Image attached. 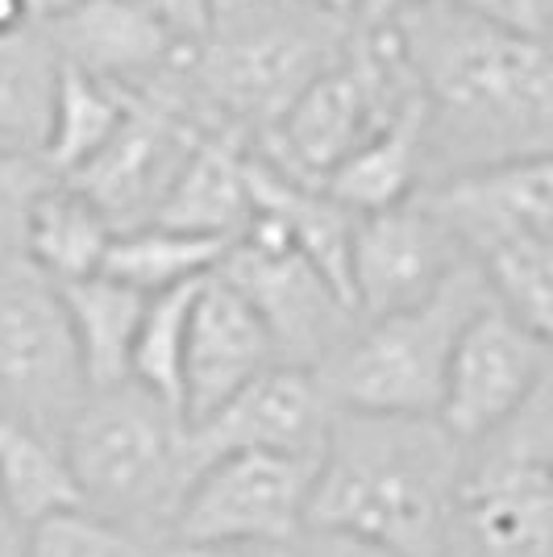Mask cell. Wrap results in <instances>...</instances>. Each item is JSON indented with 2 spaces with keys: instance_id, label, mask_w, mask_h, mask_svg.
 Returning a JSON list of instances; mask_svg holds the SVG:
<instances>
[{
  "instance_id": "6da1fadb",
  "label": "cell",
  "mask_w": 553,
  "mask_h": 557,
  "mask_svg": "<svg viewBox=\"0 0 553 557\" xmlns=\"http://www.w3.org/2000/svg\"><path fill=\"white\" fill-rule=\"evenodd\" d=\"M425 121L429 184L483 166L550 159L553 59L545 42L470 22L425 0L392 25Z\"/></svg>"
},
{
  "instance_id": "7a4b0ae2",
  "label": "cell",
  "mask_w": 553,
  "mask_h": 557,
  "mask_svg": "<svg viewBox=\"0 0 553 557\" xmlns=\"http://www.w3.org/2000/svg\"><path fill=\"white\" fill-rule=\"evenodd\" d=\"M462 445L433 417L333 412L308 529L374 541L400 557H445Z\"/></svg>"
},
{
  "instance_id": "3957f363",
  "label": "cell",
  "mask_w": 553,
  "mask_h": 557,
  "mask_svg": "<svg viewBox=\"0 0 553 557\" xmlns=\"http://www.w3.org/2000/svg\"><path fill=\"white\" fill-rule=\"evenodd\" d=\"M354 34L346 13L300 0H212L187 63V104L205 134L258 141Z\"/></svg>"
},
{
  "instance_id": "277c9868",
  "label": "cell",
  "mask_w": 553,
  "mask_h": 557,
  "mask_svg": "<svg viewBox=\"0 0 553 557\" xmlns=\"http://www.w3.org/2000/svg\"><path fill=\"white\" fill-rule=\"evenodd\" d=\"M79 508L146 541H167L184 495V417L138 383L88 392L63 429Z\"/></svg>"
},
{
  "instance_id": "5b68a950",
  "label": "cell",
  "mask_w": 553,
  "mask_h": 557,
  "mask_svg": "<svg viewBox=\"0 0 553 557\" xmlns=\"http://www.w3.org/2000/svg\"><path fill=\"white\" fill-rule=\"evenodd\" d=\"M487 300L483 278L466 262L425 304L354 321L342 346L317 367L333 412L438 417L454 342Z\"/></svg>"
},
{
  "instance_id": "8992f818",
  "label": "cell",
  "mask_w": 553,
  "mask_h": 557,
  "mask_svg": "<svg viewBox=\"0 0 553 557\" xmlns=\"http://www.w3.org/2000/svg\"><path fill=\"white\" fill-rule=\"evenodd\" d=\"M550 387L487 437L462 445L445 557H553Z\"/></svg>"
},
{
  "instance_id": "52a82bcc",
  "label": "cell",
  "mask_w": 553,
  "mask_h": 557,
  "mask_svg": "<svg viewBox=\"0 0 553 557\" xmlns=\"http://www.w3.org/2000/svg\"><path fill=\"white\" fill-rule=\"evenodd\" d=\"M413 96V79L392 29L354 25L342 54L287 104L275 129L250 146L279 171L304 184H321L333 166L346 163Z\"/></svg>"
},
{
  "instance_id": "ba28073f",
  "label": "cell",
  "mask_w": 553,
  "mask_h": 557,
  "mask_svg": "<svg viewBox=\"0 0 553 557\" xmlns=\"http://www.w3.org/2000/svg\"><path fill=\"white\" fill-rule=\"evenodd\" d=\"M217 278L250 304L283 367L317 371L358 321L346 296L262 212H250L246 230L230 242Z\"/></svg>"
},
{
  "instance_id": "9c48e42d",
  "label": "cell",
  "mask_w": 553,
  "mask_h": 557,
  "mask_svg": "<svg viewBox=\"0 0 553 557\" xmlns=\"http://www.w3.org/2000/svg\"><path fill=\"white\" fill-rule=\"evenodd\" d=\"M88 383L59 287L29 262H0V417L63 437Z\"/></svg>"
},
{
  "instance_id": "30bf717a",
  "label": "cell",
  "mask_w": 553,
  "mask_h": 557,
  "mask_svg": "<svg viewBox=\"0 0 553 557\" xmlns=\"http://www.w3.org/2000/svg\"><path fill=\"white\" fill-rule=\"evenodd\" d=\"M317 462L283 454H225L187 474L167 536L221 545H292L308 529Z\"/></svg>"
},
{
  "instance_id": "8fae6325",
  "label": "cell",
  "mask_w": 553,
  "mask_h": 557,
  "mask_svg": "<svg viewBox=\"0 0 553 557\" xmlns=\"http://www.w3.org/2000/svg\"><path fill=\"white\" fill-rule=\"evenodd\" d=\"M38 29L59 67L84 71L130 100H155L187 116L192 42L162 25L150 0H79Z\"/></svg>"
},
{
  "instance_id": "7c38bea8",
  "label": "cell",
  "mask_w": 553,
  "mask_h": 557,
  "mask_svg": "<svg viewBox=\"0 0 553 557\" xmlns=\"http://www.w3.org/2000/svg\"><path fill=\"white\" fill-rule=\"evenodd\" d=\"M550 387V337L487 300L454 342L441 383L438 424L458 445L487 437Z\"/></svg>"
},
{
  "instance_id": "4fadbf2b",
  "label": "cell",
  "mask_w": 553,
  "mask_h": 557,
  "mask_svg": "<svg viewBox=\"0 0 553 557\" xmlns=\"http://www.w3.org/2000/svg\"><path fill=\"white\" fill-rule=\"evenodd\" d=\"M205 138V129H196L175 109L155 100H130L113 138L75 175H67V184L79 187L116 233L142 230L159 216L167 191L184 175L187 159Z\"/></svg>"
},
{
  "instance_id": "5bb4252c",
  "label": "cell",
  "mask_w": 553,
  "mask_h": 557,
  "mask_svg": "<svg viewBox=\"0 0 553 557\" xmlns=\"http://www.w3.org/2000/svg\"><path fill=\"white\" fill-rule=\"evenodd\" d=\"M333 404L324 399L317 371L271 367L217 412L184 424L187 474L225 454H283V458H321Z\"/></svg>"
},
{
  "instance_id": "9a60e30c",
  "label": "cell",
  "mask_w": 553,
  "mask_h": 557,
  "mask_svg": "<svg viewBox=\"0 0 553 557\" xmlns=\"http://www.w3.org/2000/svg\"><path fill=\"white\" fill-rule=\"evenodd\" d=\"M458 267H466V255L420 196L367 212L354 221L349 237V308L367 321L425 304Z\"/></svg>"
},
{
  "instance_id": "2e32d148",
  "label": "cell",
  "mask_w": 553,
  "mask_h": 557,
  "mask_svg": "<svg viewBox=\"0 0 553 557\" xmlns=\"http://www.w3.org/2000/svg\"><path fill=\"white\" fill-rule=\"evenodd\" d=\"M420 205L450 230L466 262H475L520 237H553V163L525 159L466 171L425 187Z\"/></svg>"
},
{
  "instance_id": "e0dca14e",
  "label": "cell",
  "mask_w": 553,
  "mask_h": 557,
  "mask_svg": "<svg viewBox=\"0 0 553 557\" xmlns=\"http://www.w3.org/2000/svg\"><path fill=\"white\" fill-rule=\"evenodd\" d=\"M271 367H279L271 333L230 283L208 275L196 287V300L187 312L184 374H180L184 424H196L208 412H217L225 399H233Z\"/></svg>"
},
{
  "instance_id": "ac0fdd59",
  "label": "cell",
  "mask_w": 553,
  "mask_h": 557,
  "mask_svg": "<svg viewBox=\"0 0 553 557\" xmlns=\"http://www.w3.org/2000/svg\"><path fill=\"white\" fill-rule=\"evenodd\" d=\"M425 184H429L425 121H420V104L413 96L379 134H370L346 163L333 166L317 187L346 212L367 216V212L408 205L425 191Z\"/></svg>"
},
{
  "instance_id": "d6986e66",
  "label": "cell",
  "mask_w": 553,
  "mask_h": 557,
  "mask_svg": "<svg viewBox=\"0 0 553 557\" xmlns=\"http://www.w3.org/2000/svg\"><path fill=\"white\" fill-rule=\"evenodd\" d=\"M246 138L208 134L187 159L184 175L167 191L150 225L208 242H233L250 221V184H246Z\"/></svg>"
},
{
  "instance_id": "ffe728a7",
  "label": "cell",
  "mask_w": 553,
  "mask_h": 557,
  "mask_svg": "<svg viewBox=\"0 0 553 557\" xmlns=\"http://www.w3.org/2000/svg\"><path fill=\"white\" fill-rule=\"evenodd\" d=\"M113 237L116 230L79 187L54 180L29 212L22 262H29L38 275H47L54 287L79 283L105 271Z\"/></svg>"
},
{
  "instance_id": "44dd1931",
  "label": "cell",
  "mask_w": 553,
  "mask_h": 557,
  "mask_svg": "<svg viewBox=\"0 0 553 557\" xmlns=\"http://www.w3.org/2000/svg\"><path fill=\"white\" fill-rule=\"evenodd\" d=\"M59 296L67 308V325L88 392L130 383V354H134L146 296L109 275L63 283Z\"/></svg>"
},
{
  "instance_id": "7402d4cb",
  "label": "cell",
  "mask_w": 553,
  "mask_h": 557,
  "mask_svg": "<svg viewBox=\"0 0 553 557\" xmlns=\"http://www.w3.org/2000/svg\"><path fill=\"white\" fill-rule=\"evenodd\" d=\"M130 109V96L100 84L75 67L54 71V92H50L47 138H42V163L67 180L93 159L105 141L113 138L121 116Z\"/></svg>"
},
{
  "instance_id": "603a6c76",
  "label": "cell",
  "mask_w": 553,
  "mask_h": 557,
  "mask_svg": "<svg viewBox=\"0 0 553 557\" xmlns=\"http://www.w3.org/2000/svg\"><path fill=\"white\" fill-rule=\"evenodd\" d=\"M225 250L230 242H208V237L162 230V225H142V230L116 233L100 275L116 278L142 296H162V292L217 275Z\"/></svg>"
},
{
  "instance_id": "cb8c5ba5",
  "label": "cell",
  "mask_w": 553,
  "mask_h": 557,
  "mask_svg": "<svg viewBox=\"0 0 553 557\" xmlns=\"http://www.w3.org/2000/svg\"><path fill=\"white\" fill-rule=\"evenodd\" d=\"M0 495L25 529L50 511L79 508L63 437L0 417Z\"/></svg>"
},
{
  "instance_id": "d4e9b609",
  "label": "cell",
  "mask_w": 553,
  "mask_h": 557,
  "mask_svg": "<svg viewBox=\"0 0 553 557\" xmlns=\"http://www.w3.org/2000/svg\"><path fill=\"white\" fill-rule=\"evenodd\" d=\"M54 71L59 63L38 25L0 34V150L42 154Z\"/></svg>"
},
{
  "instance_id": "484cf974",
  "label": "cell",
  "mask_w": 553,
  "mask_h": 557,
  "mask_svg": "<svg viewBox=\"0 0 553 557\" xmlns=\"http://www.w3.org/2000/svg\"><path fill=\"white\" fill-rule=\"evenodd\" d=\"M487 296L525 329L550 337L553 329V237H520L470 262Z\"/></svg>"
},
{
  "instance_id": "4316f807",
  "label": "cell",
  "mask_w": 553,
  "mask_h": 557,
  "mask_svg": "<svg viewBox=\"0 0 553 557\" xmlns=\"http://www.w3.org/2000/svg\"><path fill=\"white\" fill-rule=\"evenodd\" d=\"M200 283H187V287L162 292V296H146L138 337H134V354H130V383H138L142 392H150L167 408H175V412H180L187 312H192V300H196Z\"/></svg>"
},
{
  "instance_id": "83f0119b",
  "label": "cell",
  "mask_w": 553,
  "mask_h": 557,
  "mask_svg": "<svg viewBox=\"0 0 553 557\" xmlns=\"http://www.w3.org/2000/svg\"><path fill=\"white\" fill-rule=\"evenodd\" d=\"M22 557H155V541L88 508H63L25 529Z\"/></svg>"
},
{
  "instance_id": "f1b7e54d",
  "label": "cell",
  "mask_w": 553,
  "mask_h": 557,
  "mask_svg": "<svg viewBox=\"0 0 553 557\" xmlns=\"http://www.w3.org/2000/svg\"><path fill=\"white\" fill-rule=\"evenodd\" d=\"M54 180L59 175L42 163V154L0 150V262L22 258L29 212Z\"/></svg>"
},
{
  "instance_id": "f546056e",
  "label": "cell",
  "mask_w": 553,
  "mask_h": 557,
  "mask_svg": "<svg viewBox=\"0 0 553 557\" xmlns=\"http://www.w3.org/2000/svg\"><path fill=\"white\" fill-rule=\"evenodd\" d=\"M450 9L466 13L470 22L491 25L512 38H529L550 47L553 29V0H445Z\"/></svg>"
},
{
  "instance_id": "4dcf8cb0",
  "label": "cell",
  "mask_w": 553,
  "mask_h": 557,
  "mask_svg": "<svg viewBox=\"0 0 553 557\" xmlns=\"http://www.w3.org/2000/svg\"><path fill=\"white\" fill-rule=\"evenodd\" d=\"M287 557H400V554L374 545V541H362V536L329 533V529H304L287 545Z\"/></svg>"
},
{
  "instance_id": "1f68e13d",
  "label": "cell",
  "mask_w": 553,
  "mask_h": 557,
  "mask_svg": "<svg viewBox=\"0 0 553 557\" xmlns=\"http://www.w3.org/2000/svg\"><path fill=\"white\" fill-rule=\"evenodd\" d=\"M155 557H287V545H221V541H175L155 545Z\"/></svg>"
},
{
  "instance_id": "d6a6232c",
  "label": "cell",
  "mask_w": 553,
  "mask_h": 557,
  "mask_svg": "<svg viewBox=\"0 0 553 557\" xmlns=\"http://www.w3.org/2000/svg\"><path fill=\"white\" fill-rule=\"evenodd\" d=\"M150 9L184 42H200L208 17H212V0H150Z\"/></svg>"
},
{
  "instance_id": "836d02e7",
  "label": "cell",
  "mask_w": 553,
  "mask_h": 557,
  "mask_svg": "<svg viewBox=\"0 0 553 557\" xmlns=\"http://www.w3.org/2000/svg\"><path fill=\"white\" fill-rule=\"evenodd\" d=\"M425 0H349V22L358 29H379V25H392L400 13H408Z\"/></svg>"
},
{
  "instance_id": "e575fe53",
  "label": "cell",
  "mask_w": 553,
  "mask_h": 557,
  "mask_svg": "<svg viewBox=\"0 0 553 557\" xmlns=\"http://www.w3.org/2000/svg\"><path fill=\"white\" fill-rule=\"evenodd\" d=\"M25 554V524L13 516V508L0 495V557H22Z\"/></svg>"
},
{
  "instance_id": "d590c367",
  "label": "cell",
  "mask_w": 553,
  "mask_h": 557,
  "mask_svg": "<svg viewBox=\"0 0 553 557\" xmlns=\"http://www.w3.org/2000/svg\"><path fill=\"white\" fill-rule=\"evenodd\" d=\"M29 4L25 0H0V34H17L29 29Z\"/></svg>"
},
{
  "instance_id": "8d00e7d4",
  "label": "cell",
  "mask_w": 553,
  "mask_h": 557,
  "mask_svg": "<svg viewBox=\"0 0 553 557\" xmlns=\"http://www.w3.org/2000/svg\"><path fill=\"white\" fill-rule=\"evenodd\" d=\"M300 4H317V9H329V13H346V17H349V0H300Z\"/></svg>"
}]
</instances>
